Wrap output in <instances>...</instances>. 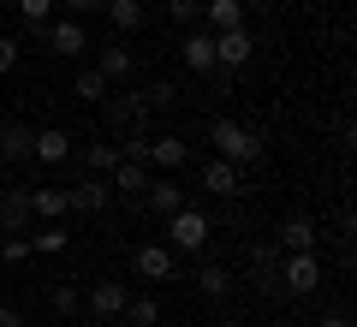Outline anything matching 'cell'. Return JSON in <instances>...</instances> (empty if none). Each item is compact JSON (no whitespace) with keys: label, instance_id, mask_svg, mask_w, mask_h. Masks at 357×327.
Wrapping results in <instances>:
<instances>
[{"label":"cell","instance_id":"obj_15","mask_svg":"<svg viewBox=\"0 0 357 327\" xmlns=\"http://www.w3.org/2000/svg\"><path fill=\"white\" fill-rule=\"evenodd\" d=\"M24 238H30V256H66V250H72V232H66V220H36Z\"/></svg>","mask_w":357,"mask_h":327},{"label":"cell","instance_id":"obj_18","mask_svg":"<svg viewBox=\"0 0 357 327\" xmlns=\"http://www.w3.org/2000/svg\"><path fill=\"white\" fill-rule=\"evenodd\" d=\"M66 185H30V220H66Z\"/></svg>","mask_w":357,"mask_h":327},{"label":"cell","instance_id":"obj_23","mask_svg":"<svg viewBox=\"0 0 357 327\" xmlns=\"http://www.w3.org/2000/svg\"><path fill=\"white\" fill-rule=\"evenodd\" d=\"M48 310L66 315V321L84 315V286H77V280H54V286H48Z\"/></svg>","mask_w":357,"mask_h":327},{"label":"cell","instance_id":"obj_25","mask_svg":"<svg viewBox=\"0 0 357 327\" xmlns=\"http://www.w3.org/2000/svg\"><path fill=\"white\" fill-rule=\"evenodd\" d=\"M197 291H203V298H232V268L203 262V268H197Z\"/></svg>","mask_w":357,"mask_h":327},{"label":"cell","instance_id":"obj_11","mask_svg":"<svg viewBox=\"0 0 357 327\" xmlns=\"http://www.w3.org/2000/svg\"><path fill=\"white\" fill-rule=\"evenodd\" d=\"M96 72H102L107 84H131V77H137V54H131L126 42H102V48H96Z\"/></svg>","mask_w":357,"mask_h":327},{"label":"cell","instance_id":"obj_36","mask_svg":"<svg viewBox=\"0 0 357 327\" xmlns=\"http://www.w3.org/2000/svg\"><path fill=\"white\" fill-rule=\"evenodd\" d=\"M316 327H351V315H345V310H328V315H321Z\"/></svg>","mask_w":357,"mask_h":327},{"label":"cell","instance_id":"obj_32","mask_svg":"<svg viewBox=\"0 0 357 327\" xmlns=\"http://www.w3.org/2000/svg\"><path fill=\"white\" fill-rule=\"evenodd\" d=\"M143 101H149V107H178V84L173 77H155V84L143 89Z\"/></svg>","mask_w":357,"mask_h":327},{"label":"cell","instance_id":"obj_28","mask_svg":"<svg viewBox=\"0 0 357 327\" xmlns=\"http://www.w3.org/2000/svg\"><path fill=\"white\" fill-rule=\"evenodd\" d=\"M126 321L131 327H161V303L155 298H126Z\"/></svg>","mask_w":357,"mask_h":327},{"label":"cell","instance_id":"obj_10","mask_svg":"<svg viewBox=\"0 0 357 327\" xmlns=\"http://www.w3.org/2000/svg\"><path fill=\"white\" fill-rule=\"evenodd\" d=\"M316 244H321V227L310 220V214H286L280 227H274V250H286V256L292 250H316Z\"/></svg>","mask_w":357,"mask_h":327},{"label":"cell","instance_id":"obj_31","mask_svg":"<svg viewBox=\"0 0 357 327\" xmlns=\"http://www.w3.org/2000/svg\"><path fill=\"white\" fill-rule=\"evenodd\" d=\"M0 262H6V268H24L30 262V238H24V232H6V238H0Z\"/></svg>","mask_w":357,"mask_h":327},{"label":"cell","instance_id":"obj_12","mask_svg":"<svg viewBox=\"0 0 357 327\" xmlns=\"http://www.w3.org/2000/svg\"><path fill=\"white\" fill-rule=\"evenodd\" d=\"M72 155H77V143H72V131H60V126H42L36 143H30V161H42V167H60V161H72Z\"/></svg>","mask_w":357,"mask_h":327},{"label":"cell","instance_id":"obj_7","mask_svg":"<svg viewBox=\"0 0 357 327\" xmlns=\"http://www.w3.org/2000/svg\"><path fill=\"white\" fill-rule=\"evenodd\" d=\"M107 202H114V185H107L102 173H84L77 185H66V208L72 214H102Z\"/></svg>","mask_w":357,"mask_h":327},{"label":"cell","instance_id":"obj_34","mask_svg":"<svg viewBox=\"0 0 357 327\" xmlns=\"http://www.w3.org/2000/svg\"><path fill=\"white\" fill-rule=\"evenodd\" d=\"M60 6H66V13H72V18H89V13H102L107 0H60Z\"/></svg>","mask_w":357,"mask_h":327},{"label":"cell","instance_id":"obj_24","mask_svg":"<svg viewBox=\"0 0 357 327\" xmlns=\"http://www.w3.org/2000/svg\"><path fill=\"white\" fill-rule=\"evenodd\" d=\"M102 13H107V24H114V30H143L149 6H143V0H107Z\"/></svg>","mask_w":357,"mask_h":327},{"label":"cell","instance_id":"obj_4","mask_svg":"<svg viewBox=\"0 0 357 327\" xmlns=\"http://www.w3.org/2000/svg\"><path fill=\"white\" fill-rule=\"evenodd\" d=\"M42 42H48L54 54H66V60H72V54H89V48H96V42H89V24H84V18H48V24H42Z\"/></svg>","mask_w":357,"mask_h":327},{"label":"cell","instance_id":"obj_33","mask_svg":"<svg viewBox=\"0 0 357 327\" xmlns=\"http://www.w3.org/2000/svg\"><path fill=\"white\" fill-rule=\"evenodd\" d=\"M18 60H24V42L0 36V77H6V72H18Z\"/></svg>","mask_w":357,"mask_h":327},{"label":"cell","instance_id":"obj_13","mask_svg":"<svg viewBox=\"0 0 357 327\" xmlns=\"http://www.w3.org/2000/svg\"><path fill=\"white\" fill-rule=\"evenodd\" d=\"M178 60H185V72H215V30H185V42H178Z\"/></svg>","mask_w":357,"mask_h":327},{"label":"cell","instance_id":"obj_16","mask_svg":"<svg viewBox=\"0 0 357 327\" xmlns=\"http://www.w3.org/2000/svg\"><path fill=\"white\" fill-rule=\"evenodd\" d=\"M143 161H149L155 173H178V167L191 161V143L185 137H149V155H143Z\"/></svg>","mask_w":357,"mask_h":327},{"label":"cell","instance_id":"obj_17","mask_svg":"<svg viewBox=\"0 0 357 327\" xmlns=\"http://www.w3.org/2000/svg\"><path fill=\"white\" fill-rule=\"evenodd\" d=\"M203 190H208V197H220V202H232L244 190V178H238V167H232V161H220V155H215V161L203 167Z\"/></svg>","mask_w":357,"mask_h":327},{"label":"cell","instance_id":"obj_27","mask_svg":"<svg viewBox=\"0 0 357 327\" xmlns=\"http://www.w3.org/2000/svg\"><path fill=\"white\" fill-rule=\"evenodd\" d=\"M84 167H89V173H114V167H119V143H107V137H96V143H84Z\"/></svg>","mask_w":357,"mask_h":327},{"label":"cell","instance_id":"obj_14","mask_svg":"<svg viewBox=\"0 0 357 327\" xmlns=\"http://www.w3.org/2000/svg\"><path fill=\"white\" fill-rule=\"evenodd\" d=\"M0 232H30V185L0 190Z\"/></svg>","mask_w":357,"mask_h":327},{"label":"cell","instance_id":"obj_8","mask_svg":"<svg viewBox=\"0 0 357 327\" xmlns=\"http://www.w3.org/2000/svg\"><path fill=\"white\" fill-rule=\"evenodd\" d=\"M250 54H256V36L250 30H215V72H238V66H250Z\"/></svg>","mask_w":357,"mask_h":327},{"label":"cell","instance_id":"obj_1","mask_svg":"<svg viewBox=\"0 0 357 327\" xmlns=\"http://www.w3.org/2000/svg\"><path fill=\"white\" fill-rule=\"evenodd\" d=\"M208 143H215V155L232 161V167H256V161H262V137H256L250 126H238V119H215Z\"/></svg>","mask_w":357,"mask_h":327},{"label":"cell","instance_id":"obj_21","mask_svg":"<svg viewBox=\"0 0 357 327\" xmlns=\"http://www.w3.org/2000/svg\"><path fill=\"white\" fill-rule=\"evenodd\" d=\"M30 143H36V131H30V126H0V161H6V167L30 161Z\"/></svg>","mask_w":357,"mask_h":327},{"label":"cell","instance_id":"obj_6","mask_svg":"<svg viewBox=\"0 0 357 327\" xmlns=\"http://www.w3.org/2000/svg\"><path fill=\"white\" fill-rule=\"evenodd\" d=\"M126 298H131L126 280H96V286L84 291V310L96 315V321H119V315H126Z\"/></svg>","mask_w":357,"mask_h":327},{"label":"cell","instance_id":"obj_29","mask_svg":"<svg viewBox=\"0 0 357 327\" xmlns=\"http://www.w3.org/2000/svg\"><path fill=\"white\" fill-rule=\"evenodd\" d=\"M167 18H173L178 30H197L203 24V0H167Z\"/></svg>","mask_w":357,"mask_h":327},{"label":"cell","instance_id":"obj_19","mask_svg":"<svg viewBox=\"0 0 357 327\" xmlns=\"http://www.w3.org/2000/svg\"><path fill=\"white\" fill-rule=\"evenodd\" d=\"M107 185H114V197H143V190H149V167L119 155V167L107 173Z\"/></svg>","mask_w":357,"mask_h":327},{"label":"cell","instance_id":"obj_30","mask_svg":"<svg viewBox=\"0 0 357 327\" xmlns=\"http://www.w3.org/2000/svg\"><path fill=\"white\" fill-rule=\"evenodd\" d=\"M54 6H60V0H18V18H24V24L42 36V24L54 18Z\"/></svg>","mask_w":357,"mask_h":327},{"label":"cell","instance_id":"obj_9","mask_svg":"<svg viewBox=\"0 0 357 327\" xmlns=\"http://www.w3.org/2000/svg\"><path fill=\"white\" fill-rule=\"evenodd\" d=\"M102 107H107V126H114V131H137L143 119H149V101H143V89H119V96H107Z\"/></svg>","mask_w":357,"mask_h":327},{"label":"cell","instance_id":"obj_3","mask_svg":"<svg viewBox=\"0 0 357 327\" xmlns=\"http://www.w3.org/2000/svg\"><path fill=\"white\" fill-rule=\"evenodd\" d=\"M274 280H280L286 298H310V291L321 286V256H316V250H292V256H286V268H280Z\"/></svg>","mask_w":357,"mask_h":327},{"label":"cell","instance_id":"obj_22","mask_svg":"<svg viewBox=\"0 0 357 327\" xmlns=\"http://www.w3.org/2000/svg\"><path fill=\"white\" fill-rule=\"evenodd\" d=\"M244 0H203V30H238Z\"/></svg>","mask_w":357,"mask_h":327},{"label":"cell","instance_id":"obj_35","mask_svg":"<svg viewBox=\"0 0 357 327\" xmlns=\"http://www.w3.org/2000/svg\"><path fill=\"white\" fill-rule=\"evenodd\" d=\"M0 327H24V310L18 303H0Z\"/></svg>","mask_w":357,"mask_h":327},{"label":"cell","instance_id":"obj_20","mask_svg":"<svg viewBox=\"0 0 357 327\" xmlns=\"http://www.w3.org/2000/svg\"><path fill=\"white\" fill-rule=\"evenodd\" d=\"M143 208L149 214H173V208H185V190H178V178H149V190H143Z\"/></svg>","mask_w":357,"mask_h":327},{"label":"cell","instance_id":"obj_5","mask_svg":"<svg viewBox=\"0 0 357 327\" xmlns=\"http://www.w3.org/2000/svg\"><path fill=\"white\" fill-rule=\"evenodd\" d=\"M131 268H137V274L149 280V286H167V280L178 274V256L167 250L161 238H149V244H137V250H131Z\"/></svg>","mask_w":357,"mask_h":327},{"label":"cell","instance_id":"obj_2","mask_svg":"<svg viewBox=\"0 0 357 327\" xmlns=\"http://www.w3.org/2000/svg\"><path fill=\"white\" fill-rule=\"evenodd\" d=\"M208 232H215V227H208V214L191 208V202L167 214V250H173V256H197V250H208Z\"/></svg>","mask_w":357,"mask_h":327},{"label":"cell","instance_id":"obj_26","mask_svg":"<svg viewBox=\"0 0 357 327\" xmlns=\"http://www.w3.org/2000/svg\"><path fill=\"white\" fill-rule=\"evenodd\" d=\"M107 89H114V84H107V77L96 72V66H84V72L72 77V96H77V101H96V107L107 101Z\"/></svg>","mask_w":357,"mask_h":327}]
</instances>
